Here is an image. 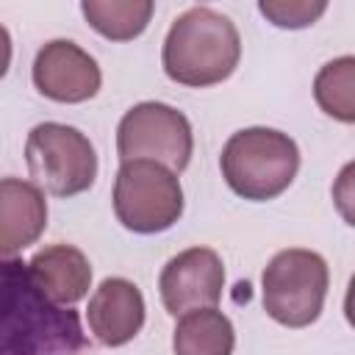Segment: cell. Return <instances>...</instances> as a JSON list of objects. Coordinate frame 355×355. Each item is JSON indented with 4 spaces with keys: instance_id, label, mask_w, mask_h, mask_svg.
Returning <instances> with one entry per match:
<instances>
[{
    "instance_id": "cell-7",
    "label": "cell",
    "mask_w": 355,
    "mask_h": 355,
    "mask_svg": "<svg viewBox=\"0 0 355 355\" xmlns=\"http://www.w3.org/2000/svg\"><path fill=\"white\" fill-rule=\"evenodd\" d=\"M194 136L183 111L166 103H139L133 105L116 128L119 161H155L175 175L191 161Z\"/></svg>"
},
{
    "instance_id": "cell-17",
    "label": "cell",
    "mask_w": 355,
    "mask_h": 355,
    "mask_svg": "<svg viewBox=\"0 0 355 355\" xmlns=\"http://www.w3.org/2000/svg\"><path fill=\"white\" fill-rule=\"evenodd\" d=\"M8 67H11V36L0 25V78L8 72Z\"/></svg>"
},
{
    "instance_id": "cell-8",
    "label": "cell",
    "mask_w": 355,
    "mask_h": 355,
    "mask_svg": "<svg viewBox=\"0 0 355 355\" xmlns=\"http://www.w3.org/2000/svg\"><path fill=\"white\" fill-rule=\"evenodd\" d=\"M225 288L222 258L208 247H189L166 261L158 291L166 313L178 316L194 308H214Z\"/></svg>"
},
{
    "instance_id": "cell-14",
    "label": "cell",
    "mask_w": 355,
    "mask_h": 355,
    "mask_svg": "<svg viewBox=\"0 0 355 355\" xmlns=\"http://www.w3.org/2000/svg\"><path fill=\"white\" fill-rule=\"evenodd\" d=\"M150 0H83L80 11L86 22L111 42H130L136 39L150 17H153Z\"/></svg>"
},
{
    "instance_id": "cell-9",
    "label": "cell",
    "mask_w": 355,
    "mask_h": 355,
    "mask_svg": "<svg viewBox=\"0 0 355 355\" xmlns=\"http://www.w3.org/2000/svg\"><path fill=\"white\" fill-rule=\"evenodd\" d=\"M97 61L69 39L47 42L33 58V86L55 103H83L100 92Z\"/></svg>"
},
{
    "instance_id": "cell-12",
    "label": "cell",
    "mask_w": 355,
    "mask_h": 355,
    "mask_svg": "<svg viewBox=\"0 0 355 355\" xmlns=\"http://www.w3.org/2000/svg\"><path fill=\"white\" fill-rule=\"evenodd\" d=\"M28 269L36 280V286L64 308H72L89 294L92 286V266L89 258L72 247V244H50L39 250L31 261Z\"/></svg>"
},
{
    "instance_id": "cell-16",
    "label": "cell",
    "mask_w": 355,
    "mask_h": 355,
    "mask_svg": "<svg viewBox=\"0 0 355 355\" xmlns=\"http://www.w3.org/2000/svg\"><path fill=\"white\" fill-rule=\"evenodd\" d=\"M258 11L277 28H308L313 25L324 11H327V3L316 0H261L258 3Z\"/></svg>"
},
{
    "instance_id": "cell-11",
    "label": "cell",
    "mask_w": 355,
    "mask_h": 355,
    "mask_svg": "<svg viewBox=\"0 0 355 355\" xmlns=\"http://www.w3.org/2000/svg\"><path fill=\"white\" fill-rule=\"evenodd\" d=\"M47 227V200L42 189L22 178L0 180V258L31 247Z\"/></svg>"
},
{
    "instance_id": "cell-15",
    "label": "cell",
    "mask_w": 355,
    "mask_h": 355,
    "mask_svg": "<svg viewBox=\"0 0 355 355\" xmlns=\"http://www.w3.org/2000/svg\"><path fill=\"white\" fill-rule=\"evenodd\" d=\"M313 97L327 116L347 125L355 122V58L341 55L336 61H327L316 72Z\"/></svg>"
},
{
    "instance_id": "cell-4",
    "label": "cell",
    "mask_w": 355,
    "mask_h": 355,
    "mask_svg": "<svg viewBox=\"0 0 355 355\" xmlns=\"http://www.w3.org/2000/svg\"><path fill=\"white\" fill-rule=\"evenodd\" d=\"M330 272L319 252L280 250L261 275L263 311L283 327H308L319 319Z\"/></svg>"
},
{
    "instance_id": "cell-6",
    "label": "cell",
    "mask_w": 355,
    "mask_h": 355,
    "mask_svg": "<svg viewBox=\"0 0 355 355\" xmlns=\"http://www.w3.org/2000/svg\"><path fill=\"white\" fill-rule=\"evenodd\" d=\"M114 214L122 227L141 236L169 230L183 214L178 175L155 161H122L114 180Z\"/></svg>"
},
{
    "instance_id": "cell-10",
    "label": "cell",
    "mask_w": 355,
    "mask_h": 355,
    "mask_svg": "<svg viewBox=\"0 0 355 355\" xmlns=\"http://www.w3.org/2000/svg\"><path fill=\"white\" fill-rule=\"evenodd\" d=\"M89 330L103 347H122L133 341L144 324V297L136 283L125 277H105L86 308Z\"/></svg>"
},
{
    "instance_id": "cell-3",
    "label": "cell",
    "mask_w": 355,
    "mask_h": 355,
    "mask_svg": "<svg viewBox=\"0 0 355 355\" xmlns=\"http://www.w3.org/2000/svg\"><path fill=\"white\" fill-rule=\"evenodd\" d=\"M225 183L244 200L266 202L283 194L300 169L297 141L275 128L236 130L219 155Z\"/></svg>"
},
{
    "instance_id": "cell-1",
    "label": "cell",
    "mask_w": 355,
    "mask_h": 355,
    "mask_svg": "<svg viewBox=\"0 0 355 355\" xmlns=\"http://www.w3.org/2000/svg\"><path fill=\"white\" fill-rule=\"evenodd\" d=\"M72 308L55 305L19 258H0V355H83Z\"/></svg>"
},
{
    "instance_id": "cell-5",
    "label": "cell",
    "mask_w": 355,
    "mask_h": 355,
    "mask_svg": "<svg viewBox=\"0 0 355 355\" xmlns=\"http://www.w3.org/2000/svg\"><path fill=\"white\" fill-rule=\"evenodd\" d=\"M25 161L36 186L53 197H75L97 178L92 141L78 128L61 122H42L28 133Z\"/></svg>"
},
{
    "instance_id": "cell-2",
    "label": "cell",
    "mask_w": 355,
    "mask_h": 355,
    "mask_svg": "<svg viewBox=\"0 0 355 355\" xmlns=\"http://www.w3.org/2000/svg\"><path fill=\"white\" fill-rule=\"evenodd\" d=\"M241 58V36L230 17L208 8L191 6L183 11L166 39L161 64L169 80L191 89H205L222 83L233 75Z\"/></svg>"
},
{
    "instance_id": "cell-13",
    "label": "cell",
    "mask_w": 355,
    "mask_h": 355,
    "mask_svg": "<svg viewBox=\"0 0 355 355\" xmlns=\"http://www.w3.org/2000/svg\"><path fill=\"white\" fill-rule=\"evenodd\" d=\"M233 347L236 330L216 308H194L180 313L172 333L175 355H233Z\"/></svg>"
}]
</instances>
